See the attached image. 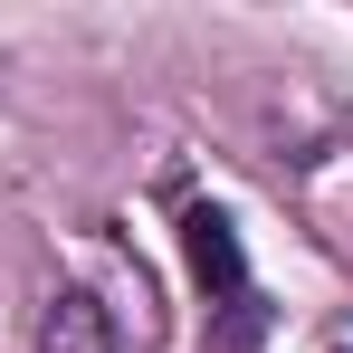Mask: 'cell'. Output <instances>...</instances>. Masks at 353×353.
Wrapping results in <instances>:
<instances>
[{"label": "cell", "instance_id": "obj_1", "mask_svg": "<svg viewBox=\"0 0 353 353\" xmlns=\"http://www.w3.org/2000/svg\"><path fill=\"white\" fill-rule=\"evenodd\" d=\"M181 258L210 296H248V258H239V230L220 210H181Z\"/></svg>", "mask_w": 353, "mask_h": 353}, {"label": "cell", "instance_id": "obj_2", "mask_svg": "<svg viewBox=\"0 0 353 353\" xmlns=\"http://www.w3.org/2000/svg\"><path fill=\"white\" fill-rule=\"evenodd\" d=\"M39 353H115V325L96 296H58L48 325H39Z\"/></svg>", "mask_w": 353, "mask_h": 353}]
</instances>
